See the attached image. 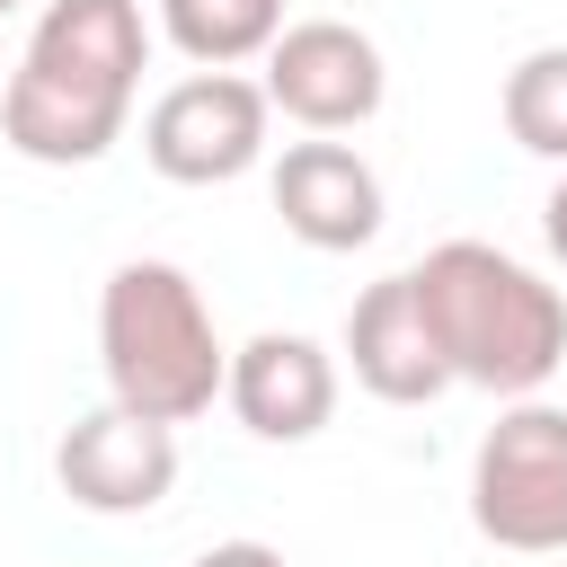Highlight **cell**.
Segmentation results:
<instances>
[{"mask_svg": "<svg viewBox=\"0 0 567 567\" xmlns=\"http://www.w3.org/2000/svg\"><path fill=\"white\" fill-rule=\"evenodd\" d=\"M142 71H151L142 0H44L0 89V142L35 168H89L124 142Z\"/></svg>", "mask_w": 567, "mask_h": 567, "instance_id": "cell-1", "label": "cell"}, {"mask_svg": "<svg viewBox=\"0 0 567 567\" xmlns=\"http://www.w3.org/2000/svg\"><path fill=\"white\" fill-rule=\"evenodd\" d=\"M408 284L425 301V328H434L452 381H470L487 399H540V381L567 363V301L523 257H505L487 239H443L408 266Z\"/></svg>", "mask_w": 567, "mask_h": 567, "instance_id": "cell-2", "label": "cell"}, {"mask_svg": "<svg viewBox=\"0 0 567 567\" xmlns=\"http://www.w3.org/2000/svg\"><path fill=\"white\" fill-rule=\"evenodd\" d=\"M97 363H106V399L151 416V425H186L221 399L230 346L204 310V284L168 257H124L97 292Z\"/></svg>", "mask_w": 567, "mask_h": 567, "instance_id": "cell-3", "label": "cell"}, {"mask_svg": "<svg viewBox=\"0 0 567 567\" xmlns=\"http://www.w3.org/2000/svg\"><path fill=\"white\" fill-rule=\"evenodd\" d=\"M470 523L514 558L567 549V408L505 399V416L470 452Z\"/></svg>", "mask_w": 567, "mask_h": 567, "instance_id": "cell-4", "label": "cell"}, {"mask_svg": "<svg viewBox=\"0 0 567 567\" xmlns=\"http://www.w3.org/2000/svg\"><path fill=\"white\" fill-rule=\"evenodd\" d=\"M266 89L239 80V71H186L177 89L151 97L142 115V159L168 177V186H230L266 159Z\"/></svg>", "mask_w": 567, "mask_h": 567, "instance_id": "cell-5", "label": "cell"}, {"mask_svg": "<svg viewBox=\"0 0 567 567\" xmlns=\"http://www.w3.org/2000/svg\"><path fill=\"white\" fill-rule=\"evenodd\" d=\"M266 106L275 115H292L301 133H354V124H372L381 115V97H390V71H381V44L363 35V27H346V18H292L275 44H266Z\"/></svg>", "mask_w": 567, "mask_h": 567, "instance_id": "cell-6", "label": "cell"}, {"mask_svg": "<svg viewBox=\"0 0 567 567\" xmlns=\"http://www.w3.org/2000/svg\"><path fill=\"white\" fill-rule=\"evenodd\" d=\"M53 478L80 514H151L177 487V425H151L106 399L53 443Z\"/></svg>", "mask_w": 567, "mask_h": 567, "instance_id": "cell-7", "label": "cell"}, {"mask_svg": "<svg viewBox=\"0 0 567 567\" xmlns=\"http://www.w3.org/2000/svg\"><path fill=\"white\" fill-rule=\"evenodd\" d=\"M221 399L257 443H310L337 416V354L301 328H257L248 346H230Z\"/></svg>", "mask_w": 567, "mask_h": 567, "instance_id": "cell-8", "label": "cell"}, {"mask_svg": "<svg viewBox=\"0 0 567 567\" xmlns=\"http://www.w3.org/2000/svg\"><path fill=\"white\" fill-rule=\"evenodd\" d=\"M275 221L301 248H319V257L363 248L381 230V177H372V159L346 151V142H292L275 159Z\"/></svg>", "mask_w": 567, "mask_h": 567, "instance_id": "cell-9", "label": "cell"}, {"mask_svg": "<svg viewBox=\"0 0 567 567\" xmlns=\"http://www.w3.org/2000/svg\"><path fill=\"white\" fill-rule=\"evenodd\" d=\"M346 363H354V381H363L381 408H425V399L452 390V363H443V346H434L425 301H416L408 275H381V284L346 310Z\"/></svg>", "mask_w": 567, "mask_h": 567, "instance_id": "cell-10", "label": "cell"}, {"mask_svg": "<svg viewBox=\"0 0 567 567\" xmlns=\"http://www.w3.org/2000/svg\"><path fill=\"white\" fill-rule=\"evenodd\" d=\"M159 35L195 71H239L284 35V0H159Z\"/></svg>", "mask_w": 567, "mask_h": 567, "instance_id": "cell-11", "label": "cell"}, {"mask_svg": "<svg viewBox=\"0 0 567 567\" xmlns=\"http://www.w3.org/2000/svg\"><path fill=\"white\" fill-rule=\"evenodd\" d=\"M505 133L532 151V159H549V168H567V44H532L514 71H505Z\"/></svg>", "mask_w": 567, "mask_h": 567, "instance_id": "cell-12", "label": "cell"}, {"mask_svg": "<svg viewBox=\"0 0 567 567\" xmlns=\"http://www.w3.org/2000/svg\"><path fill=\"white\" fill-rule=\"evenodd\" d=\"M195 567H292L284 549H266V540H213Z\"/></svg>", "mask_w": 567, "mask_h": 567, "instance_id": "cell-13", "label": "cell"}, {"mask_svg": "<svg viewBox=\"0 0 567 567\" xmlns=\"http://www.w3.org/2000/svg\"><path fill=\"white\" fill-rule=\"evenodd\" d=\"M540 239H549V257L567 266V168H558V186H549V204H540Z\"/></svg>", "mask_w": 567, "mask_h": 567, "instance_id": "cell-14", "label": "cell"}, {"mask_svg": "<svg viewBox=\"0 0 567 567\" xmlns=\"http://www.w3.org/2000/svg\"><path fill=\"white\" fill-rule=\"evenodd\" d=\"M9 9H27V0H0V18H9Z\"/></svg>", "mask_w": 567, "mask_h": 567, "instance_id": "cell-15", "label": "cell"}]
</instances>
